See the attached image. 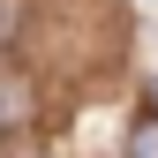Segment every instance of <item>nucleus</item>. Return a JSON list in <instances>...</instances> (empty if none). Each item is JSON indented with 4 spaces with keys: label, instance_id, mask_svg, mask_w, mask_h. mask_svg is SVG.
<instances>
[{
    "label": "nucleus",
    "instance_id": "4",
    "mask_svg": "<svg viewBox=\"0 0 158 158\" xmlns=\"http://www.w3.org/2000/svg\"><path fill=\"white\" fill-rule=\"evenodd\" d=\"M151 98H158V83H151Z\"/></svg>",
    "mask_w": 158,
    "mask_h": 158
},
{
    "label": "nucleus",
    "instance_id": "2",
    "mask_svg": "<svg viewBox=\"0 0 158 158\" xmlns=\"http://www.w3.org/2000/svg\"><path fill=\"white\" fill-rule=\"evenodd\" d=\"M15 30H23V8H15V0H0V45H15Z\"/></svg>",
    "mask_w": 158,
    "mask_h": 158
},
{
    "label": "nucleus",
    "instance_id": "1",
    "mask_svg": "<svg viewBox=\"0 0 158 158\" xmlns=\"http://www.w3.org/2000/svg\"><path fill=\"white\" fill-rule=\"evenodd\" d=\"M128 158H158V113H143L128 128Z\"/></svg>",
    "mask_w": 158,
    "mask_h": 158
},
{
    "label": "nucleus",
    "instance_id": "3",
    "mask_svg": "<svg viewBox=\"0 0 158 158\" xmlns=\"http://www.w3.org/2000/svg\"><path fill=\"white\" fill-rule=\"evenodd\" d=\"M15 113H23V106H15V83H0V128H8Z\"/></svg>",
    "mask_w": 158,
    "mask_h": 158
}]
</instances>
